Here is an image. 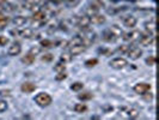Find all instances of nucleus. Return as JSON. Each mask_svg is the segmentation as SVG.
<instances>
[{
  "mask_svg": "<svg viewBox=\"0 0 159 120\" xmlns=\"http://www.w3.org/2000/svg\"><path fill=\"white\" fill-rule=\"evenodd\" d=\"M28 22V18L24 16H16L12 19V23L15 24V26H24Z\"/></svg>",
  "mask_w": 159,
  "mask_h": 120,
  "instance_id": "obj_15",
  "label": "nucleus"
},
{
  "mask_svg": "<svg viewBox=\"0 0 159 120\" xmlns=\"http://www.w3.org/2000/svg\"><path fill=\"white\" fill-rule=\"evenodd\" d=\"M81 40H83V43L89 47V46H91L96 40H97V34H96L92 29H85V30H83V35H81Z\"/></svg>",
  "mask_w": 159,
  "mask_h": 120,
  "instance_id": "obj_1",
  "label": "nucleus"
},
{
  "mask_svg": "<svg viewBox=\"0 0 159 120\" xmlns=\"http://www.w3.org/2000/svg\"><path fill=\"white\" fill-rule=\"evenodd\" d=\"M0 96L1 97H8V96H11V90H0Z\"/></svg>",
  "mask_w": 159,
  "mask_h": 120,
  "instance_id": "obj_41",
  "label": "nucleus"
},
{
  "mask_svg": "<svg viewBox=\"0 0 159 120\" xmlns=\"http://www.w3.org/2000/svg\"><path fill=\"white\" fill-rule=\"evenodd\" d=\"M75 24H77V26L80 28L81 30H85V29H89L90 28V17L88 15H84V16H80L78 17L77 19H75Z\"/></svg>",
  "mask_w": 159,
  "mask_h": 120,
  "instance_id": "obj_5",
  "label": "nucleus"
},
{
  "mask_svg": "<svg viewBox=\"0 0 159 120\" xmlns=\"http://www.w3.org/2000/svg\"><path fill=\"white\" fill-rule=\"evenodd\" d=\"M154 34H151V32H146V34H143L141 32V35H140V37H139V42H140V45L143 46V47H150V46H153L154 45Z\"/></svg>",
  "mask_w": 159,
  "mask_h": 120,
  "instance_id": "obj_3",
  "label": "nucleus"
},
{
  "mask_svg": "<svg viewBox=\"0 0 159 120\" xmlns=\"http://www.w3.org/2000/svg\"><path fill=\"white\" fill-rule=\"evenodd\" d=\"M54 70H55L56 72H66V65H65V63L60 61V63H57V64L54 66Z\"/></svg>",
  "mask_w": 159,
  "mask_h": 120,
  "instance_id": "obj_28",
  "label": "nucleus"
},
{
  "mask_svg": "<svg viewBox=\"0 0 159 120\" xmlns=\"http://www.w3.org/2000/svg\"><path fill=\"white\" fill-rule=\"evenodd\" d=\"M128 117L130 118V119H135L139 117V111L136 109V108H132V109H129L128 111Z\"/></svg>",
  "mask_w": 159,
  "mask_h": 120,
  "instance_id": "obj_30",
  "label": "nucleus"
},
{
  "mask_svg": "<svg viewBox=\"0 0 159 120\" xmlns=\"http://www.w3.org/2000/svg\"><path fill=\"white\" fill-rule=\"evenodd\" d=\"M133 89H134V91H135L136 94L143 95L146 91H150L151 90V84H148V83H138V84L134 85Z\"/></svg>",
  "mask_w": 159,
  "mask_h": 120,
  "instance_id": "obj_8",
  "label": "nucleus"
},
{
  "mask_svg": "<svg viewBox=\"0 0 159 120\" xmlns=\"http://www.w3.org/2000/svg\"><path fill=\"white\" fill-rule=\"evenodd\" d=\"M127 55L129 56L132 60H138L140 56L143 55V49L139 47H136V46H133V47L129 48Z\"/></svg>",
  "mask_w": 159,
  "mask_h": 120,
  "instance_id": "obj_7",
  "label": "nucleus"
},
{
  "mask_svg": "<svg viewBox=\"0 0 159 120\" xmlns=\"http://www.w3.org/2000/svg\"><path fill=\"white\" fill-rule=\"evenodd\" d=\"M8 43V39L6 36H0V46H6Z\"/></svg>",
  "mask_w": 159,
  "mask_h": 120,
  "instance_id": "obj_40",
  "label": "nucleus"
},
{
  "mask_svg": "<svg viewBox=\"0 0 159 120\" xmlns=\"http://www.w3.org/2000/svg\"><path fill=\"white\" fill-rule=\"evenodd\" d=\"M98 52H99V53H102V54H104L105 56H109L110 54H112V50H110V49H104V48L98 49Z\"/></svg>",
  "mask_w": 159,
  "mask_h": 120,
  "instance_id": "obj_39",
  "label": "nucleus"
},
{
  "mask_svg": "<svg viewBox=\"0 0 159 120\" xmlns=\"http://www.w3.org/2000/svg\"><path fill=\"white\" fill-rule=\"evenodd\" d=\"M42 61H44V63H50L53 59H54V55L52 54V53H46L44 55H42Z\"/></svg>",
  "mask_w": 159,
  "mask_h": 120,
  "instance_id": "obj_33",
  "label": "nucleus"
},
{
  "mask_svg": "<svg viewBox=\"0 0 159 120\" xmlns=\"http://www.w3.org/2000/svg\"><path fill=\"white\" fill-rule=\"evenodd\" d=\"M48 1H50L52 4H54V5H60V4H62L64 2V0H48Z\"/></svg>",
  "mask_w": 159,
  "mask_h": 120,
  "instance_id": "obj_42",
  "label": "nucleus"
},
{
  "mask_svg": "<svg viewBox=\"0 0 159 120\" xmlns=\"http://www.w3.org/2000/svg\"><path fill=\"white\" fill-rule=\"evenodd\" d=\"M67 78V74H66V72H57V74H56L55 79L56 80H64Z\"/></svg>",
  "mask_w": 159,
  "mask_h": 120,
  "instance_id": "obj_37",
  "label": "nucleus"
},
{
  "mask_svg": "<svg viewBox=\"0 0 159 120\" xmlns=\"http://www.w3.org/2000/svg\"><path fill=\"white\" fill-rule=\"evenodd\" d=\"M72 54L70 53V52H64L61 55H60V61H62V63H70V61H72Z\"/></svg>",
  "mask_w": 159,
  "mask_h": 120,
  "instance_id": "obj_23",
  "label": "nucleus"
},
{
  "mask_svg": "<svg viewBox=\"0 0 159 120\" xmlns=\"http://www.w3.org/2000/svg\"><path fill=\"white\" fill-rule=\"evenodd\" d=\"M80 43H83L81 36H74V37H72L70 41H67L66 48H70V47H72V46H75V45H80Z\"/></svg>",
  "mask_w": 159,
  "mask_h": 120,
  "instance_id": "obj_20",
  "label": "nucleus"
},
{
  "mask_svg": "<svg viewBox=\"0 0 159 120\" xmlns=\"http://www.w3.org/2000/svg\"><path fill=\"white\" fill-rule=\"evenodd\" d=\"M20 90L23 93H25V94H30V93L36 90V85L34 83H31V82H25V83H23L20 85Z\"/></svg>",
  "mask_w": 159,
  "mask_h": 120,
  "instance_id": "obj_13",
  "label": "nucleus"
},
{
  "mask_svg": "<svg viewBox=\"0 0 159 120\" xmlns=\"http://www.w3.org/2000/svg\"><path fill=\"white\" fill-rule=\"evenodd\" d=\"M110 30L112 31V34L119 39V37H121L122 36V34H123V31H122V29L120 28L119 25H116V24H114V25H111L110 28H109Z\"/></svg>",
  "mask_w": 159,
  "mask_h": 120,
  "instance_id": "obj_21",
  "label": "nucleus"
},
{
  "mask_svg": "<svg viewBox=\"0 0 159 120\" xmlns=\"http://www.w3.org/2000/svg\"><path fill=\"white\" fill-rule=\"evenodd\" d=\"M105 17L103 15H99V13H96L93 16L90 17V22L92 24H96V25H102L103 23H105Z\"/></svg>",
  "mask_w": 159,
  "mask_h": 120,
  "instance_id": "obj_14",
  "label": "nucleus"
},
{
  "mask_svg": "<svg viewBox=\"0 0 159 120\" xmlns=\"http://www.w3.org/2000/svg\"><path fill=\"white\" fill-rule=\"evenodd\" d=\"M97 64H98V60H97L96 58H93V59H89V60L85 61V66L89 67V69H90V67H95Z\"/></svg>",
  "mask_w": 159,
  "mask_h": 120,
  "instance_id": "obj_31",
  "label": "nucleus"
},
{
  "mask_svg": "<svg viewBox=\"0 0 159 120\" xmlns=\"http://www.w3.org/2000/svg\"><path fill=\"white\" fill-rule=\"evenodd\" d=\"M109 65H110V67L114 69V70H122V69H125L128 65V61H127V59L120 56V58L112 59L111 61L109 63Z\"/></svg>",
  "mask_w": 159,
  "mask_h": 120,
  "instance_id": "obj_4",
  "label": "nucleus"
},
{
  "mask_svg": "<svg viewBox=\"0 0 159 120\" xmlns=\"http://www.w3.org/2000/svg\"><path fill=\"white\" fill-rule=\"evenodd\" d=\"M86 46L84 45V43H80V45H75V46H72L70 47V53H71L72 55H79L81 53H84L85 50H86Z\"/></svg>",
  "mask_w": 159,
  "mask_h": 120,
  "instance_id": "obj_10",
  "label": "nucleus"
},
{
  "mask_svg": "<svg viewBox=\"0 0 159 120\" xmlns=\"http://www.w3.org/2000/svg\"><path fill=\"white\" fill-rule=\"evenodd\" d=\"M129 48H130L129 45H121V46L117 48V52H119L120 54H127Z\"/></svg>",
  "mask_w": 159,
  "mask_h": 120,
  "instance_id": "obj_29",
  "label": "nucleus"
},
{
  "mask_svg": "<svg viewBox=\"0 0 159 120\" xmlns=\"http://www.w3.org/2000/svg\"><path fill=\"white\" fill-rule=\"evenodd\" d=\"M143 96L145 101H152V100H153V94L150 93V91H146L145 94H143Z\"/></svg>",
  "mask_w": 159,
  "mask_h": 120,
  "instance_id": "obj_38",
  "label": "nucleus"
},
{
  "mask_svg": "<svg viewBox=\"0 0 159 120\" xmlns=\"http://www.w3.org/2000/svg\"><path fill=\"white\" fill-rule=\"evenodd\" d=\"M19 35L24 37V39H32L35 35H34V29L32 28H25V29H22L19 31Z\"/></svg>",
  "mask_w": 159,
  "mask_h": 120,
  "instance_id": "obj_16",
  "label": "nucleus"
},
{
  "mask_svg": "<svg viewBox=\"0 0 159 120\" xmlns=\"http://www.w3.org/2000/svg\"><path fill=\"white\" fill-rule=\"evenodd\" d=\"M40 46H41V48L48 49V48L55 47V46H56V42H54V41H52V40H48V39H44V40L41 41Z\"/></svg>",
  "mask_w": 159,
  "mask_h": 120,
  "instance_id": "obj_19",
  "label": "nucleus"
},
{
  "mask_svg": "<svg viewBox=\"0 0 159 120\" xmlns=\"http://www.w3.org/2000/svg\"><path fill=\"white\" fill-rule=\"evenodd\" d=\"M122 39L127 42H135V41L139 40L140 35H141V31L140 30H132V31H128L126 34H122Z\"/></svg>",
  "mask_w": 159,
  "mask_h": 120,
  "instance_id": "obj_6",
  "label": "nucleus"
},
{
  "mask_svg": "<svg viewBox=\"0 0 159 120\" xmlns=\"http://www.w3.org/2000/svg\"><path fill=\"white\" fill-rule=\"evenodd\" d=\"M146 64L148 66H154L156 65V56L154 55H150L147 59H146Z\"/></svg>",
  "mask_w": 159,
  "mask_h": 120,
  "instance_id": "obj_36",
  "label": "nucleus"
},
{
  "mask_svg": "<svg viewBox=\"0 0 159 120\" xmlns=\"http://www.w3.org/2000/svg\"><path fill=\"white\" fill-rule=\"evenodd\" d=\"M56 29H57V28H56V25H50V26L48 28V32H49V34H52V32L55 31Z\"/></svg>",
  "mask_w": 159,
  "mask_h": 120,
  "instance_id": "obj_43",
  "label": "nucleus"
},
{
  "mask_svg": "<svg viewBox=\"0 0 159 120\" xmlns=\"http://www.w3.org/2000/svg\"><path fill=\"white\" fill-rule=\"evenodd\" d=\"M86 111H88V106L85 103L74 104V112L75 113H85Z\"/></svg>",
  "mask_w": 159,
  "mask_h": 120,
  "instance_id": "obj_22",
  "label": "nucleus"
},
{
  "mask_svg": "<svg viewBox=\"0 0 159 120\" xmlns=\"http://www.w3.org/2000/svg\"><path fill=\"white\" fill-rule=\"evenodd\" d=\"M1 1H2V2H6V1H7V0H1Z\"/></svg>",
  "mask_w": 159,
  "mask_h": 120,
  "instance_id": "obj_45",
  "label": "nucleus"
},
{
  "mask_svg": "<svg viewBox=\"0 0 159 120\" xmlns=\"http://www.w3.org/2000/svg\"><path fill=\"white\" fill-rule=\"evenodd\" d=\"M41 49H42L41 47H39V46H35V47H31V48H30L29 53H30V54H32V55L36 56V55H39V54L41 53Z\"/></svg>",
  "mask_w": 159,
  "mask_h": 120,
  "instance_id": "obj_35",
  "label": "nucleus"
},
{
  "mask_svg": "<svg viewBox=\"0 0 159 120\" xmlns=\"http://www.w3.org/2000/svg\"><path fill=\"white\" fill-rule=\"evenodd\" d=\"M90 5H91L92 7L97 8L98 11H99L101 8H103V7H104V2L102 1V0H91Z\"/></svg>",
  "mask_w": 159,
  "mask_h": 120,
  "instance_id": "obj_24",
  "label": "nucleus"
},
{
  "mask_svg": "<svg viewBox=\"0 0 159 120\" xmlns=\"http://www.w3.org/2000/svg\"><path fill=\"white\" fill-rule=\"evenodd\" d=\"M78 98L81 100V101H88V100H91L92 98V94L90 91H85V93H81L78 95Z\"/></svg>",
  "mask_w": 159,
  "mask_h": 120,
  "instance_id": "obj_26",
  "label": "nucleus"
},
{
  "mask_svg": "<svg viewBox=\"0 0 159 120\" xmlns=\"http://www.w3.org/2000/svg\"><path fill=\"white\" fill-rule=\"evenodd\" d=\"M20 52H22V46H20V43H19V42H13V43L8 47L7 54L10 56H16V55H18V54H20Z\"/></svg>",
  "mask_w": 159,
  "mask_h": 120,
  "instance_id": "obj_9",
  "label": "nucleus"
},
{
  "mask_svg": "<svg viewBox=\"0 0 159 120\" xmlns=\"http://www.w3.org/2000/svg\"><path fill=\"white\" fill-rule=\"evenodd\" d=\"M35 60H36V56L30 54V53H28L26 55H24L22 58V63L25 65H32L35 63Z\"/></svg>",
  "mask_w": 159,
  "mask_h": 120,
  "instance_id": "obj_18",
  "label": "nucleus"
},
{
  "mask_svg": "<svg viewBox=\"0 0 159 120\" xmlns=\"http://www.w3.org/2000/svg\"><path fill=\"white\" fill-rule=\"evenodd\" d=\"M122 22H123V25L125 26H127V28H134L136 25V22H138V19H136V17L132 16V15H128V16L123 17V19H122Z\"/></svg>",
  "mask_w": 159,
  "mask_h": 120,
  "instance_id": "obj_11",
  "label": "nucleus"
},
{
  "mask_svg": "<svg viewBox=\"0 0 159 120\" xmlns=\"http://www.w3.org/2000/svg\"><path fill=\"white\" fill-rule=\"evenodd\" d=\"M83 88H84V84L81 82H75L71 85V90H73V91H80Z\"/></svg>",
  "mask_w": 159,
  "mask_h": 120,
  "instance_id": "obj_27",
  "label": "nucleus"
},
{
  "mask_svg": "<svg viewBox=\"0 0 159 120\" xmlns=\"http://www.w3.org/2000/svg\"><path fill=\"white\" fill-rule=\"evenodd\" d=\"M98 12H99V11H98L97 8L92 7L91 5H89L88 8H86V15H88L89 17L93 16V15H96V13H98Z\"/></svg>",
  "mask_w": 159,
  "mask_h": 120,
  "instance_id": "obj_32",
  "label": "nucleus"
},
{
  "mask_svg": "<svg viewBox=\"0 0 159 120\" xmlns=\"http://www.w3.org/2000/svg\"><path fill=\"white\" fill-rule=\"evenodd\" d=\"M145 29L147 32H151V34H154L156 32V29H157V25H156V21L154 19H151L148 22L145 23Z\"/></svg>",
  "mask_w": 159,
  "mask_h": 120,
  "instance_id": "obj_17",
  "label": "nucleus"
},
{
  "mask_svg": "<svg viewBox=\"0 0 159 120\" xmlns=\"http://www.w3.org/2000/svg\"><path fill=\"white\" fill-rule=\"evenodd\" d=\"M35 102L39 104L40 107H48V106L52 104L53 98L47 93H40V94H37V95L35 96Z\"/></svg>",
  "mask_w": 159,
  "mask_h": 120,
  "instance_id": "obj_2",
  "label": "nucleus"
},
{
  "mask_svg": "<svg viewBox=\"0 0 159 120\" xmlns=\"http://www.w3.org/2000/svg\"><path fill=\"white\" fill-rule=\"evenodd\" d=\"M8 23V17L0 12V29H4Z\"/></svg>",
  "mask_w": 159,
  "mask_h": 120,
  "instance_id": "obj_25",
  "label": "nucleus"
},
{
  "mask_svg": "<svg viewBox=\"0 0 159 120\" xmlns=\"http://www.w3.org/2000/svg\"><path fill=\"white\" fill-rule=\"evenodd\" d=\"M75 1H77V0H64V2H66L67 5H73Z\"/></svg>",
  "mask_w": 159,
  "mask_h": 120,
  "instance_id": "obj_44",
  "label": "nucleus"
},
{
  "mask_svg": "<svg viewBox=\"0 0 159 120\" xmlns=\"http://www.w3.org/2000/svg\"><path fill=\"white\" fill-rule=\"evenodd\" d=\"M20 1H25V0H20Z\"/></svg>",
  "mask_w": 159,
  "mask_h": 120,
  "instance_id": "obj_46",
  "label": "nucleus"
},
{
  "mask_svg": "<svg viewBox=\"0 0 159 120\" xmlns=\"http://www.w3.org/2000/svg\"><path fill=\"white\" fill-rule=\"evenodd\" d=\"M102 39H103V41L108 42V43H111V42H115V41L117 40V37L112 34V31L110 29H105L102 32Z\"/></svg>",
  "mask_w": 159,
  "mask_h": 120,
  "instance_id": "obj_12",
  "label": "nucleus"
},
{
  "mask_svg": "<svg viewBox=\"0 0 159 120\" xmlns=\"http://www.w3.org/2000/svg\"><path fill=\"white\" fill-rule=\"evenodd\" d=\"M8 108V104L7 102L5 101V100H2V98H0V114L1 113H4L6 109Z\"/></svg>",
  "mask_w": 159,
  "mask_h": 120,
  "instance_id": "obj_34",
  "label": "nucleus"
}]
</instances>
